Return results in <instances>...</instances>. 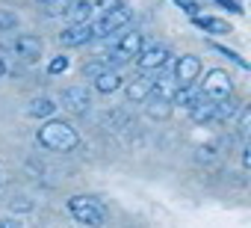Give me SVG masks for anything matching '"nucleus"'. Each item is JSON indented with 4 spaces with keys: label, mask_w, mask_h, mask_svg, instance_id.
<instances>
[{
    "label": "nucleus",
    "mask_w": 251,
    "mask_h": 228,
    "mask_svg": "<svg viewBox=\"0 0 251 228\" xmlns=\"http://www.w3.org/2000/svg\"><path fill=\"white\" fill-rule=\"evenodd\" d=\"M39 145H45V148H50V151H74L77 145H80V134L68 125V122H62V119H48L42 128H39Z\"/></svg>",
    "instance_id": "1"
},
{
    "label": "nucleus",
    "mask_w": 251,
    "mask_h": 228,
    "mask_svg": "<svg viewBox=\"0 0 251 228\" xmlns=\"http://www.w3.org/2000/svg\"><path fill=\"white\" fill-rule=\"evenodd\" d=\"M68 213H71L77 222H83V225H92V228L103 225V207H100L95 199L71 196V199H68Z\"/></svg>",
    "instance_id": "2"
},
{
    "label": "nucleus",
    "mask_w": 251,
    "mask_h": 228,
    "mask_svg": "<svg viewBox=\"0 0 251 228\" xmlns=\"http://www.w3.org/2000/svg\"><path fill=\"white\" fill-rule=\"evenodd\" d=\"M201 95L210 98V101H222V98H230L233 95V83H230V74L225 68H210L204 74V83H201Z\"/></svg>",
    "instance_id": "3"
},
{
    "label": "nucleus",
    "mask_w": 251,
    "mask_h": 228,
    "mask_svg": "<svg viewBox=\"0 0 251 228\" xmlns=\"http://www.w3.org/2000/svg\"><path fill=\"white\" fill-rule=\"evenodd\" d=\"M127 24H130V9L124 3H112V9H106L103 18L98 24H92V36H109V33L127 27Z\"/></svg>",
    "instance_id": "4"
},
{
    "label": "nucleus",
    "mask_w": 251,
    "mask_h": 228,
    "mask_svg": "<svg viewBox=\"0 0 251 228\" xmlns=\"http://www.w3.org/2000/svg\"><path fill=\"white\" fill-rule=\"evenodd\" d=\"M169 48L166 45H151V48H142L139 54H136V68L142 71V74H148V71H160L166 62H169Z\"/></svg>",
    "instance_id": "5"
},
{
    "label": "nucleus",
    "mask_w": 251,
    "mask_h": 228,
    "mask_svg": "<svg viewBox=\"0 0 251 228\" xmlns=\"http://www.w3.org/2000/svg\"><path fill=\"white\" fill-rule=\"evenodd\" d=\"M201 77V59L195 57V54H183L177 62H175V83H177V89L180 86H195V80Z\"/></svg>",
    "instance_id": "6"
},
{
    "label": "nucleus",
    "mask_w": 251,
    "mask_h": 228,
    "mask_svg": "<svg viewBox=\"0 0 251 228\" xmlns=\"http://www.w3.org/2000/svg\"><path fill=\"white\" fill-rule=\"evenodd\" d=\"M92 104V92L86 86H68L62 92V107L71 113V116H86Z\"/></svg>",
    "instance_id": "7"
},
{
    "label": "nucleus",
    "mask_w": 251,
    "mask_h": 228,
    "mask_svg": "<svg viewBox=\"0 0 251 228\" xmlns=\"http://www.w3.org/2000/svg\"><path fill=\"white\" fill-rule=\"evenodd\" d=\"M95 36H92V24H71L59 33V42L65 48H80V45H89Z\"/></svg>",
    "instance_id": "8"
},
{
    "label": "nucleus",
    "mask_w": 251,
    "mask_h": 228,
    "mask_svg": "<svg viewBox=\"0 0 251 228\" xmlns=\"http://www.w3.org/2000/svg\"><path fill=\"white\" fill-rule=\"evenodd\" d=\"M42 39L39 36H33V33H21L18 39H15V51H18V57H24L27 62H33V59H39L42 57Z\"/></svg>",
    "instance_id": "9"
},
{
    "label": "nucleus",
    "mask_w": 251,
    "mask_h": 228,
    "mask_svg": "<svg viewBox=\"0 0 251 228\" xmlns=\"http://www.w3.org/2000/svg\"><path fill=\"white\" fill-rule=\"evenodd\" d=\"M154 92V80L151 77H136L127 83V101L130 104H145Z\"/></svg>",
    "instance_id": "10"
},
{
    "label": "nucleus",
    "mask_w": 251,
    "mask_h": 228,
    "mask_svg": "<svg viewBox=\"0 0 251 228\" xmlns=\"http://www.w3.org/2000/svg\"><path fill=\"white\" fill-rule=\"evenodd\" d=\"M192 24H195L198 30H204V33H213V36H227V33H233L227 21L213 18V15H195V18H192Z\"/></svg>",
    "instance_id": "11"
},
{
    "label": "nucleus",
    "mask_w": 251,
    "mask_h": 228,
    "mask_svg": "<svg viewBox=\"0 0 251 228\" xmlns=\"http://www.w3.org/2000/svg\"><path fill=\"white\" fill-rule=\"evenodd\" d=\"M142 48H145V36L133 30V33H124V36H121V42H118V48H115V51H121L127 59H133Z\"/></svg>",
    "instance_id": "12"
},
{
    "label": "nucleus",
    "mask_w": 251,
    "mask_h": 228,
    "mask_svg": "<svg viewBox=\"0 0 251 228\" xmlns=\"http://www.w3.org/2000/svg\"><path fill=\"white\" fill-rule=\"evenodd\" d=\"M121 86H124V77H121L118 71H109V68H106L100 77H95V89H98L100 95H112V92H118Z\"/></svg>",
    "instance_id": "13"
},
{
    "label": "nucleus",
    "mask_w": 251,
    "mask_h": 228,
    "mask_svg": "<svg viewBox=\"0 0 251 228\" xmlns=\"http://www.w3.org/2000/svg\"><path fill=\"white\" fill-rule=\"evenodd\" d=\"M189 116H192V122H213L216 119V101H210V98H198V104L189 110Z\"/></svg>",
    "instance_id": "14"
},
{
    "label": "nucleus",
    "mask_w": 251,
    "mask_h": 228,
    "mask_svg": "<svg viewBox=\"0 0 251 228\" xmlns=\"http://www.w3.org/2000/svg\"><path fill=\"white\" fill-rule=\"evenodd\" d=\"M56 107L59 104H53V98H33L30 107H27V113H30L33 119H50L53 113H56Z\"/></svg>",
    "instance_id": "15"
},
{
    "label": "nucleus",
    "mask_w": 251,
    "mask_h": 228,
    "mask_svg": "<svg viewBox=\"0 0 251 228\" xmlns=\"http://www.w3.org/2000/svg\"><path fill=\"white\" fill-rule=\"evenodd\" d=\"M172 110H175V107H172L169 101H163V98H154V95H151V98L145 101V113H148V119L163 122V119H169V116H172Z\"/></svg>",
    "instance_id": "16"
},
{
    "label": "nucleus",
    "mask_w": 251,
    "mask_h": 228,
    "mask_svg": "<svg viewBox=\"0 0 251 228\" xmlns=\"http://www.w3.org/2000/svg\"><path fill=\"white\" fill-rule=\"evenodd\" d=\"M92 12H95V3H92V0H77V3L68 6V15L74 18V24H89Z\"/></svg>",
    "instance_id": "17"
},
{
    "label": "nucleus",
    "mask_w": 251,
    "mask_h": 228,
    "mask_svg": "<svg viewBox=\"0 0 251 228\" xmlns=\"http://www.w3.org/2000/svg\"><path fill=\"white\" fill-rule=\"evenodd\" d=\"M198 98H201V92H198L195 86H180V89L175 92V98H172V104H180V107H186V110H192V107L198 104Z\"/></svg>",
    "instance_id": "18"
},
{
    "label": "nucleus",
    "mask_w": 251,
    "mask_h": 228,
    "mask_svg": "<svg viewBox=\"0 0 251 228\" xmlns=\"http://www.w3.org/2000/svg\"><path fill=\"white\" fill-rule=\"evenodd\" d=\"M239 101L230 95V98H222V101H216V119H230V116H236L239 113Z\"/></svg>",
    "instance_id": "19"
},
{
    "label": "nucleus",
    "mask_w": 251,
    "mask_h": 228,
    "mask_svg": "<svg viewBox=\"0 0 251 228\" xmlns=\"http://www.w3.org/2000/svg\"><path fill=\"white\" fill-rule=\"evenodd\" d=\"M18 27V15L9 12V9H0V33H9Z\"/></svg>",
    "instance_id": "20"
},
{
    "label": "nucleus",
    "mask_w": 251,
    "mask_h": 228,
    "mask_svg": "<svg viewBox=\"0 0 251 228\" xmlns=\"http://www.w3.org/2000/svg\"><path fill=\"white\" fill-rule=\"evenodd\" d=\"M236 131H239V137H248V125H251V110L248 107H239V113H236Z\"/></svg>",
    "instance_id": "21"
},
{
    "label": "nucleus",
    "mask_w": 251,
    "mask_h": 228,
    "mask_svg": "<svg viewBox=\"0 0 251 228\" xmlns=\"http://www.w3.org/2000/svg\"><path fill=\"white\" fill-rule=\"evenodd\" d=\"M68 65H71V62H68V57H62V54H59V57H53V59L48 62V74H65V71H68Z\"/></svg>",
    "instance_id": "22"
},
{
    "label": "nucleus",
    "mask_w": 251,
    "mask_h": 228,
    "mask_svg": "<svg viewBox=\"0 0 251 228\" xmlns=\"http://www.w3.org/2000/svg\"><path fill=\"white\" fill-rule=\"evenodd\" d=\"M103 71H106V65H103V62H86V65H83V74H86L89 80H95V77H100Z\"/></svg>",
    "instance_id": "23"
},
{
    "label": "nucleus",
    "mask_w": 251,
    "mask_h": 228,
    "mask_svg": "<svg viewBox=\"0 0 251 228\" xmlns=\"http://www.w3.org/2000/svg\"><path fill=\"white\" fill-rule=\"evenodd\" d=\"M175 3H177V6H180L183 12H189L192 18H195V15H198V9H201V6L195 3V0H175Z\"/></svg>",
    "instance_id": "24"
},
{
    "label": "nucleus",
    "mask_w": 251,
    "mask_h": 228,
    "mask_svg": "<svg viewBox=\"0 0 251 228\" xmlns=\"http://www.w3.org/2000/svg\"><path fill=\"white\" fill-rule=\"evenodd\" d=\"M0 228H21V222L12 219V216H3V219H0Z\"/></svg>",
    "instance_id": "25"
},
{
    "label": "nucleus",
    "mask_w": 251,
    "mask_h": 228,
    "mask_svg": "<svg viewBox=\"0 0 251 228\" xmlns=\"http://www.w3.org/2000/svg\"><path fill=\"white\" fill-rule=\"evenodd\" d=\"M216 3H222V6H227V9H230V12H236V15L242 12V9H239V3H236V0H216Z\"/></svg>",
    "instance_id": "26"
},
{
    "label": "nucleus",
    "mask_w": 251,
    "mask_h": 228,
    "mask_svg": "<svg viewBox=\"0 0 251 228\" xmlns=\"http://www.w3.org/2000/svg\"><path fill=\"white\" fill-rule=\"evenodd\" d=\"M33 204L30 201H12V210H30Z\"/></svg>",
    "instance_id": "27"
},
{
    "label": "nucleus",
    "mask_w": 251,
    "mask_h": 228,
    "mask_svg": "<svg viewBox=\"0 0 251 228\" xmlns=\"http://www.w3.org/2000/svg\"><path fill=\"white\" fill-rule=\"evenodd\" d=\"M248 166H251V151L245 148V151H242V169H248Z\"/></svg>",
    "instance_id": "28"
},
{
    "label": "nucleus",
    "mask_w": 251,
    "mask_h": 228,
    "mask_svg": "<svg viewBox=\"0 0 251 228\" xmlns=\"http://www.w3.org/2000/svg\"><path fill=\"white\" fill-rule=\"evenodd\" d=\"M6 74V62H3V57H0V77Z\"/></svg>",
    "instance_id": "29"
},
{
    "label": "nucleus",
    "mask_w": 251,
    "mask_h": 228,
    "mask_svg": "<svg viewBox=\"0 0 251 228\" xmlns=\"http://www.w3.org/2000/svg\"><path fill=\"white\" fill-rule=\"evenodd\" d=\"M39 3H48V6H50V3H56V0H39Z\"/></svg>",
    "instance_id": "30"
}]
</instances>
